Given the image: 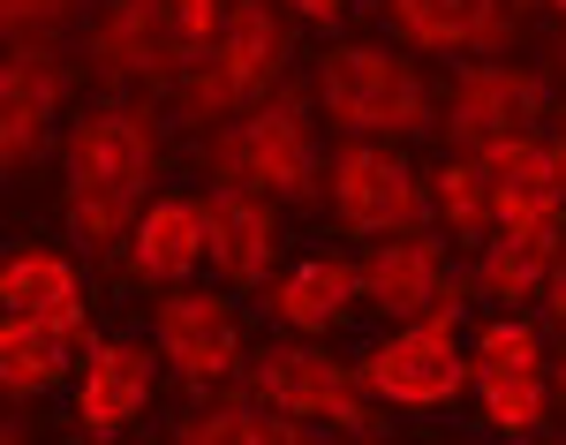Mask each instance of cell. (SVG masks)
Here are the masks:
<instances>
[{
  "mask_svg": "<svg viewBox=\"0 0 566 445\" xmlns=\"http://www.w3.org/2000/svg\"><path fill=\"white\" fill-rule=\"evenodd\" d=\"M61 220L84 242V257L129 250L144 220V189L159 181V114L144 98H98L61 136Z\"/></svg>",
  "mask_w": 566,
  "mask_h": 445,
  "instance_id": "1",
  "label": "cell"
},
{
  "mask_svg": "<svg viewBox=\"0 0 566 445\" xmlns=\"http://www.w3.org/2000/svg\"><path fill=\"white\" fill-rule=\"evenodd\" d=\"M234 0H106L84 31V68L114 91H175L227 31Z\"/></svg>",
  "mask_w": 566,
  "mask_h": 445,
  "instance_id": "2",
  "label": "cell"
},
{
  "mask_svg": "<svg viewBox=\"0 0 566 445\" xmlns=\"http://www.w3.org/2000/svg\"><path fill=\"white\" fill-rule=\"evenodd\" d=\"M197 167L212 181H242L272 204H310L317 197V129H310V91L280 84L264 106L219 121V129H197Z\"/></svg>",
  "mask_w": 566,
  "mask_h": 445,
  "instance_id": "3",
  "label": "cell"
},
{
  "mask_svg": "<svg viewBox=\"0 0 566 445\" xmlns=\"http://www.w3.org/2000/svg\"><path fill=\"white\" fill-rule=\"evenodd\" d=\"M317 98H325V121L340 136H370V144H400V136H431L438 106L431 84L408 53H392L378 39H348L317 61Z\"/></svg>",
  "mask_w": 566,
  "mask_h": 445,
  "instance_id": "4",
  "label": "cell"
},
{
  "mask_svg": "<svg viewBox=\"0 0 566 445\" xmlns=\"http://www.w3.org/2000/svg\"><path fill=\"white\" fill-rule=\"evenodd\" d=\"M280 76H287V15L272 0H234L219 45L175 84V106L189 129H219V121L264 106Z\"/></svg>",
  "mask_w": 566,
  "mask_h": 445,
  "instance_id": "5",
  "label": "cell"
},
{
  "mask_svg": "<svg viewBox=\"0 0 566 445\" xmlns=\"http://www.w3.org/2000/svg\"><path fill=\"white\" fill-rule=\"evenodd\" d=\"M250 393L264 407H280V415H295V423H317V431H333V438H386V407L363 393V378H355V362H333L325 356V340H272L250 356Z\"/></svg>",
  "mask_w": 566,
  "mask_h": 445,
  "instance_id": "6",
  "label": "cell"
},
{
  "mask_svg": "<svg viewBox=\"0 0 566 445\" xmlns=\"http://www.w3.org/2000/svg\"><path fill=\"white\" fill-rule=\"evenodd\" d=\"M461 317L469 310H431L408 317L392 340H378L355 362L363 393L378 407H453L469 385V348H461Z\"/></svg>",
  "mask_w": 566,
  "mask_h": 445,
  "instance_id": "7",
  "label": "cell"
},
{
  "mask_svg": "<svg viewBox=\"0 0 566 445\" xmlns=\"http://www.w3.org/2000/svg\"><path fill=\"white\" fill-rule=\"evenodd\" d=\"M469 385H476L483 423H491L499 438H536V431H544V385H552V370H544V332H536V317L506 310V317L483 325L476 348H469Z\"/></svg>",
  "mask_w": 566,
  "mask_h": 445,
  "instance_id": "8",
  "label": "cell"
},
{
  "mask_svg": "<svg viewBox=\"0 0 566 445\" xmlns=\"http://www.w3.org/2000/svg\"><path fill=\"white\" fill-rule=\"evenodd\" d=\"M325 189H333V220L348 226V234H416V226L431 220L423 174L400 151L370 144V136L340 144V159L325 167Z\"/></svg>",
  "mask_w": 566,
  "mask_h": 445,
  "instance_id": "9",
  "label": "cell"
},
{
  "mask_svg": "<svg viewBox=\"0 0 566 445\" xmlns=\"http://www.w3.org/2000/svg\"><path fill=\"white\" fill-rule=\"evenodd\" d=\"M552 106V84L522 68V61H461L453 84H446V114L438 129L453 151H483L499 136H528V121H544Z\"/></svg>",
  "mask_w": 566,
  "mask_h": 445,
  "instance_id": "10",
  "label": "cell"
},
{
  "mask_svg": "<svg viewBox=\"0 0 566 445\" xmlns=\"http://www.w3.org/2000/svg\"><path fill=\"white\" fill-rule=\"evenodd\" d=\"M151 340L167 370L181 378V393H219L234 370H242V325H234V303L227 295H205V287H167L151 303Z\"/></svg>",
  "mask_w": 566,
  "mask_h": 445,
  "instance_id": "11",
  "label": "cell"
},
{
  "mask_svg": "<svg viewBox=\"0 0 566 445\" xmlns=\"http://www.w3.org/2000/svg\"><path fill=\"white\" fill-rule=\"evenodd\" d=\"M363 303L370 310H386V317H431V310H469V279L446 265V242H431L423 226L416 234H392V242H370L363 257Z\"/></svg>",
  "mask_w": 566,
  "mask_h": 445,
  "instance_id": "12",
  "label": "cell"
},
{
  "mask_svg": "<svg viewBox=\"0 0 566 445\" xmlns=\"http://www.w3.org/2000/svg\"><path fill=\"white\" fill-rule=\"evenodd\" d=\"M566 250V197H544V204H514V212H499L491 226V242L476 250V272H469V287H476L483 303H536L544 295V272L552 257Z\"/></svg>",
  "mask_w": 566,
  "mask_h": 445,
  "instance_id": "13",
  "label": "cell"
},
{
  "mask_svg": "<svg viewBox=\"0 0 566 445\" xmlns=\"http://www.w3.org/2000/svg\"><path fill=\"white\" fill-rule=\"evenodd\" d=\"M61 98H69V53L61 45H8V68H0V174L8 181L39 167L45 136L61 121Z\"/></svg>",
  "mask_w": 566,
  "mask_h": 445,
  "instance_id": "14",
  "label": "cell"
},
{
  "mask_svg": "<svg viewBox=\"0 0 566 445\" xmlns=\"http://www.w3.org/2000/svg\"><path fill=\"white\" fill-rule=\"evenodd\" d=\"M159 340L144 348V340H129V332H98L84 348V385H76V438L106 445L122 438L136 415L151 407V393H159Z\"/></svg>",
  "mask_w": 566,
  "mask_h": 445,
  "instance_id": "15",
  "label": "cell"
},
{
  "mask_svg": "<svg viewBox=\"0 0 566 445\" xmlns=\"http://www.w3.org/2000/svg\"><path fill=\"white\" fill-rule=\"evenodd\" d=\"M272 257H280V204L242 181H212L205 189V265L234 295H250V287H264Z\"/></svg>",
  "mask_w": 566,
  "mask_h": 445,
  "instance_id": "16",
  "label": "cell"
},
{
  "mask_svg": "<svg viewBox=\"0 0 566 445\" xmlns=\"http://www.w3.org/2000/svg\"><path fill=\"white\" fill-rule=\"evenodd\" d=\"M386 23L416 53H506L522 31L506 0H386Z\"/></svg>",
  "mask_w": 566,
  "mask_h": 445,
  "instance_id": "17",
  "label": "cell"
},
{
  "mask_svg": "<svg viewBox=\"0 0 566 445\" xmlns=\"http://www.w3.org/2000/svg\"><path fill=\"white\" fill-rule=\"evenodd\" d=\"M272 325L303 332V340H333L355 310H363V265L355 257H303L295 272L272 279Z\"/></svg>",
  "mask_w": 566,
  "mask_h": 445,
  "instance_id": "18",
  "label": "cell"
},
{
  "mask_svg": "<svg viewBox=\"0 0 566 445\" xmlns=\"http://www.w3.org/2000/svg\"><path fill=\"white\" fill-rule=\"evenodd\" d=\"M205 265V197H159L144 204L129 250H122V279L136 287H181L189 272Z\"/></svg>",
  "mask_w": 566,
  "mask_h": 445,
  "instance_id": "19",
  "label": "cell"
},
{
  "mask_svg": "<svg viewBox=\"0 0 566 445\" xmlns=\"http://www.w3.org/2000/svg\"><path fill=\"white\" fill-rule=\"evenodd\" d=\"M0 303L8 310H31V317H53L76 348H91V295H84V272L69 265L61 250H15L0 265Z\"/></svg>",
  "mask_w": 566,
  "mask_h": 445,
  "instance_id": "20",
  "label": "cell"
},
{
  "mask_svg": "<svg viewBox=\"0 0 566 445\" xmlns=\"http://www.w3.org/2000/svg\"><path fill=\"white\" fill-rule=\"evenodd\" d=\"M69 362H76V340H69L53 317H31V310L0 317V393L15 407L53 393V385L69 378Z\"/></svg>",
  "mask_w": 566,
  "mask_h": 445,
  "instance_id": "21",
  "label": "cell"
},
{
  "mask_svg": "<svg viewBox=\"0 0 566 445\" xmlns=\"http://www.w3.org/2000/svg\"><path fill=\"white\" fill-rule=\"evenodd\" d=\"M423 197H431V220L453 234V242H491L499 226V204H491V174L476 167V151H438L431 174H423Z\"/></svg>",
  "mask_w": 566,
  "mask_h": 445,
  "instance_id": "22",
  "label": "cell"
},
{
  "mask_svg": "<svg viewBox=\"0 0 566 445\" xmlns=\"http://www.w3.org/2000/svg\"><path fill=\"white\" fill-rule=\"evenodd\" d=\"M175 438L181 445H303L317 438V423H295V415H280V407H264L258 393L250 401H205V407H189L175 423Z\"/></svg>",
  "mask_w": 566,
  "mask_h": 445,
  "instance_id": "23",
  "label": "cell"
},
{
  "mask_svg": "<svg viewBox=\"0 0 566 445\" xmlns=\"http://www.w3.org/2000/svg\"><path fill=\"white\" fill-rule=\"evenodd\" d=\"M76 23H84V0H0L8 45H61Z\"/></svg>",
  "mask_w": 566,
  "mask_h": 445,
  "instance_id": "24",
  "label": "cell"
},
{
  "mask_svg": "<svg viewBox=\"0 0 566 445\" xmlns=\"http://www.w3.org/2000/svg\"><path fill=\"white\" fill-rule=\"evenodd\" d=\"M544 317L566 332V250L552 257V272H544Z\"/></svg>",
  "mask_w": 566,
  "mask_h": 445,
  "instance_id": "25",
  "label": "cell"
},
{
  "mask_svg": "<svg viewBox=\"0 0 566 445\" xmlns=\"http://www.w3.org/2000/svg\"><path fill=\"white\" fill-rule=\"evenodd\" d=\"M287 15H303V23H340L348 15V0H280Z\"/></svg>",
  "mask_w": 566,
  "mask_h": 445,
  "instance_id": "26",
  "label": "cell"
},
{
  "mask_svg": "<svg viewBox=\"0 0 566 445\" xmlns=\"http://www.w3.org/2000/svg\"><path fill=\"white\" fill-rule=\"evenodd\" d=\"M552 174H559V197H566V114H559V129H552Z\"/></svg>",
  "mask_w": 566,
  "mask_h": 445,
  "instance_id": "27",
  "label": "cell"
},
{
  "mask_svg": "<svg viewBox=\"0 0 566 445\" xmlns=\"http://www.w3.org/2000/svg\"><path fill=\"white\" fill-rule=\"evenodd\" d=\"M552 385H559V407H566V356L552 362Z\"/></svg>",
  "mask_w": 566,
  "mask_h": 445,
  "instance_id": "28",
  "label": "cell"
},
{
  "mask_svg": "<svg viewBox=\"0 0 566 445\" xmlns=\"http://www.w3.org/2000/svg\"><path fill=\"white\" fill-rule=\"evenodd\" d=\"M559 61H566V31H559Z\"/></svg>",
  "mask_w": 566,
  "mask_h": 445,
  "instance_id": "29",
  "label": "cell"
},
{
  "mask_svg": "<svg viewBox=\"0 0 566 445\" xmlns=\"http://www.w3.org/2000/svg\"><path fill=\"white\" fill-rule=\"evenodd\" d=\"M552 8H559V15H566V0H552Z\"/></svg>",
  "mask_w": 566,
  "mask_h": 445,
  "instance_id": "30",
  "label": "cell"
}]
</instances>
